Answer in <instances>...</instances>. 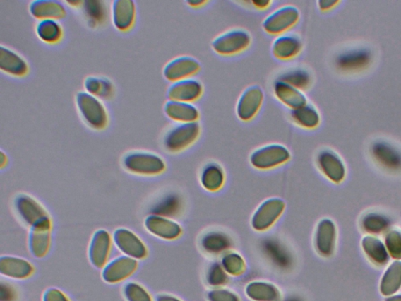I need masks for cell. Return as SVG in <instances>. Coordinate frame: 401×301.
Listing matches in <instances>:
<instances>
[{
  "label": "cell",
  "mask_w": 401,
  "mask_h": 301,
  "mask_svg": "<svg viewBox=\"0 0 401 301\" xmlns=\"http://www.w3.org/2000/svg\"><path fill=\"white\" fill-rule=\"evenodd\" d=\"M163 110L169 119L178 124L197 123L200 118L198 107L192 103L168 100L164 103Z\"/></svg>",
  "instance_id": "obj_24"
},
{
  "label": "cell",
  "mask_w": 401,
  "mask_h": 301,
  "mask_svg": "<svg viewBox=\"0 0 401 301\" xmlns=\"http://www.w3.org/2000/svg\"><path fill=\"white\" fill-rule=\"evenodd\" d=\"M371 152L376 162L390 170L401 169V152L385 140H378L371 146Z\"/></svg>",
  "instance_id": "obj_21"
},
{
  "label": "cell",
  "mask_w": 401,
  "mask_h": 301,
  "mask_svg": "<svg viewBox=\"0 0 401 301\" xmlns=\"http://www.w3.org/2000/svg\"><path fill=\"white\" fill-rule=\"evenodd\" d=\"M138 268V261L133 258L118 256L106 264L102 271V278L107 283H118L131 276Z\"/></svg>",
  "instance_id": "obj_17"
},
{
  "label": "cell",
  "mask_w": 401,
  "mask_h": 301,
  "mask_svg": "<svg viewBox=\"0 0 401 301\" xmlns=\"http://www.w3.org/2000/svg\"><path fill=\"white\" fill-rule=\"evenodd\" d=\"M13 288L11 286L4 285L2 283L1 285V301H13L14 299V293Z\"/></svg>",
  "instance_id": "obj_47"
},
{
  "label": "cell",
  "mask_w": 401,
  "mask_h": 301,
  "mask_svg": "<svg viewBox=\"0 0 401 301\" xmlns=\"http://www.w3.org/2000/svg\"><path fill=\"white\" fill-rule=\"evenodd\" d=\"M202 69V64L196 57L188 55L179 56L170 60L164 66L162 74L171 83L188 80Z\"/></svg>",
  "instance_id": "obj_10"
},
{
  "label": "cell",
  "mask_w": 401,
  "mask_h": 301,
  "mask_svg": "<svg viewBox=\"0 0 401 301\" xmlns=\"http://www.w3.org/2000/svg\"><path fill=\"white\" fill-rule=\"evenodd\" d=\"M203 93L204 87L202 82L191 78L172 83L168 88L167 95L169 100L193 104L202 98Z\"/></svg>",
  "instance_id": "obj_16"
},
{
  "label": "cell",
  "mask_w": 401,
  "mask_h": 301,
  "mask_svg": "<svg viewBox=\"0 0 401 301\" xmlns=\"http://www.w3.org/2000/svg\"><path fill=\"white\" fill-rule=\"evenodd\" d=\"M156 301H181L170 295H162L157 297Z\"/></svg>",
  "instance_id": "obj_51"
},
{
  "label": "cell",
  "mask_w": 401,
  "mask_h": 301,
  "mask_svg": "<svg viewBox=\"0 0 401 301\" xmlns=\"http://www.w3.org/2000/svg\"><path fill=\"white\" fill-rule=\"evenodd\" d=\"M220 264L229 276H239L247 269L245 258L236 251H228L222 255Z\"/></svg>",
  "instance_id": "obj_38"
},
{
  "label": "cell",
  "mask_w": 401,
  "mask_h": 301,
  "mask_svg": "<svg viewBox=\"0 0 401 301\" xmlns=\"http://www.w3.org/2000/svg\"><path fill=\"white\" fill-rule=\"evenodd\" d=\"M390 301H401V297H397L390 300Z\"/></svg>",
  "instance_id": "obj_54"
},
{
  "label": "cell",
  "mask_w": 401,
  "mask_h": 301,
  "mask_svg": "<svg viewBox=\"0 0 401 301\" xmlns=\"http://www.w3.org/2000/svg\"><path fill=\"white\" fill-rule=\"evenodd\" d=\"M303 42L295 34L278 35L272 44L271 52L276 59L289 61L295 59L303 49Z\"/></svg>",
  "instance_id": "obj_23"
},
{
  "label": "cell",
  "mask_w": 401,
  "mask_h": 301,
  "mask_svg": "<svg viewBox=\"0 0 401 301\" xmlns=\"http://www.w3.org/2000/svg\"><path fill=\"white\" fill-rule=\"evenodd\" d=\"M38 38L47 45H56L63 38V28L56 20H42L35 27Z\"/></svg>",
  "instance_id": "obj_33"
},
{
  "label": "cell",
  "mask_w": 401,
  "mask_h": 301,
  "mask_svg": "<svg viewBox=\"0 0 401 301\" xmlns=\"http://www.w3.org/2000/svg\"><path fill=\"white\" fill-rule=\"evenodd\" d=\"M33 265L23 258L4 256L0 259V273L13 279H25L34 272Z\"/></svg>",
  "instance_id": "obj_28"
},
{
  "label": "cell",
  "mask_w": 401,
  "mask_h": 301,
  "mask_svg": "<svg viewBox=\"0 0 401 301\" xmlns=\"http://www.w3.org/2000/svg\"><path fill=\"white\" fill-rule=\"evenodd\" d=\"M0 70L13 77L23 78L30 73V66L24 57L13 49L0 47Z\"/></svg>",
  "instance_id": "obj_22"
},
{
  "label": "cell",
  "mask_w": 401,
  "mask_h": 301,
  "mask_svg": "<svg viewBox=\"0 0 401 301\" xmlns=\"http://www.w3.org/2000/svg\"><path fill=\"white\" fill-rule=\"evenodd\" d=\"M316 163L321 174L329 181L340 184L345 180L347 175L345 163L335 150L329 148L321 150L316 157Z\"/></svg>",
  "instance_id": "obj_12"
},
{
  "label": "cell",
  "mask_w": 401,
  "mask_h": 301,
  "mask_svg": "<svg viewBox=\"0 0 401 301\" xmlns=\"http://www.w3.org/2000/svg\"><path fill=\"white\" fill-rule=\"evenodd\" d=\"M208 3L205 0H202V1H188L186 2L191 8L198 9L202 8V7L205 6Z\"/></svg>",
  "instance_id": "obj_50"
},
{
  "label": "cell",
  "mask_w": 401,
  "mask_h": 301,
  "mask_svg": "<svg viewBox=\"0 0 401 301\" xmlns=\"http://www.w3.org/2000/svg\"><path fill=\"white\" fill-rule=\"evenodd\" d=\"M83 87L88 94L100 99H110L114 93V84L109 78L104 76H88L84 80Z\"/></svg>",
  "instance_id": "obj_32"
},
{
  "label": "cell",
  "mask_w": 401,
  "mask_h": 301,
  "mask_svg": "<svg viewBox=\"0 0 401 301\" xmlns=\"http://www.w3.org/2000/svg\"><path fill=\"white\" fill-rule=\"evenodd\" d=\"M124 295L127 301H152L149 293L137 283H128L124 286Z\"/></svg>",
  "instance_id": "obj_43"
},
{
  "label": "cell",
  "mask_w": 401,
  "mask_h": 301,
  "mask_svg": "<svg viewBox=\"0 0 401 301\" xmlns=\"http://www.w3.org/2000/svg\"><path fill=\"white\" fill-rule=\"evenodd\" d=\"M401 286V261H395L386 268L381 281V290L388 295L396 292Z\"/></svg>",
  "instance_id": "obj_36"
},
{
  "label": "cell",
  "mask_w": 401,
  "mask_h": 301,
  "mask_svg": "<svg viewBox=\"0 0 401 301\" xmlns=\"http://www.w3.org/2000/svg\"><path fill=\"white\" fill-rule=\"evenodd\" d=\"M76 104L81 118L92 130L103 131L109 125V113L100 98L80 91L76 96Z\"/></svg>",
  "instance_id": "obj_2"
},
{
  "label": "cell",
  "mask_w": 401,
  "mask_h": 301,
  "mask_svg": "<svg viewBox=\"0 0 401 301\" xmlns=\"http://www.w3.org/2000/svg\"><path fill=\"white\" fill-rule=\"evenodd\" d=\"M182 209V200L176 195H169L164 198L152 210L153 214L169 218L177 216Z\"/></svg>",
  "instance_id": "obj_40"
},
{
  "label": "cell",
  "mask_w": 401,
  "mask_h": 301,
  "mask_svg": "<svg viewBox=\"0 0 401 301\" xmlns=\"http://www.w3.org/2000/svg\"><path fill=\"white\" fill-rule=\"evenodd\" d=\"M375 59V52L367 45H354L343 49L335 57V69L345 74H354L368 69Z\"/></svg>",
  "instance_id": "obj_1"
},
{
  "label": "cell",
  "mask_w": 401,
  "mask_h": 301,
  "mask_svg": "<svg viewBox=\"0 0 401 301\" xmlns=\"http://www.w3.org/2000/svg\"><path fill=\"white\" fill-rule=\"evenodd\" d=\"M113 241L121 253L135 260L145 259L148 254L145 242L128 229H116L113 235Z\"/></svg>",
  "instance_id": "obj_13"
},
{
  "label": "cell",
  "mask_w": 401,
  "mask_h": 301,
  "mask_svg": "<svg viewBox=\"0 0 401 301\" xmlns=\"http://www.w3.org/2000/svg\"><path fill=\"white\" fill-rule=\"evenodd\" d=\"M67 4L71 6V7H76V8H78V7H81L83 1H69L67 2Z\"/></svg>",
  "instance_id": "obj_53"
},
{
  "label": "cell",
  "mask_w": 401,
  "mask_h": 301,
  "mask_svg": "<svg viewBox=\"0 0 401 301\" xmlns=\"http://www.w3.org/2000/svg\"><path fill=\"white\" fill-rule=\"evenodd\" d=\"M285 210V201L280 198L264 200L254 211L251 218V226L258 232L268 231L281 218Z\"/></svg>",
  "instance_id": "obj_7"
},
{
  "label": "cell",
  "mask_w": 401,
  "mask_h": 301,
  "mask_svg": "<svg viewBox=\"0 0 401 301\" xmlns=\"http://www.w3.org/2000/svg\"><path fill=\"white\" fill-rule=\"evenodd\" d=\"M112 244V236L104 229H100L92 235L89 247V259L92 266L98 269L106 266Z\"/></svg>",
  "instance_id": "obj_19"
},
{
  "label": "cell",
  "mask_w": 401,
  "mask_h": 301,
  "mask_svg": "<svg viewBox=\"0 0 401 301\" xmlns=\"http://www.w3.org/2000/svg\"><path fill=\"white\" fill-rule=\"evenodd\" d=\"M89 25L97 27L102 25L106 18V8L102 1H84L81 6Z\"/></svg>",
  "instance_id": "obj_39"
},
{
  "label": "cell",
  "mask_w": 401,
  "mask_h": 301,
  "mask_svg": "<svg viewBox=\"0 0 401 301\" xmlns=\"http://www.w3.org/2000/svg\"><path fill=\"white\" fill-rule=\"evenodd\" d=\"M202 128L197 123L178 124L164 134L163 146L170 153H179L188 149L198 140Z\"/></svg>",
  "instance_id": "obj_6"
},
{
  "label": "cell",
  "mask_w": 401,
  "mask_h": 301,
  "mask_svg": "<svg viewBox=\"0 0 401 301\" xmlns=\"http://www.w3.org/2000/svg\"><path fill=\"white\" fill-rule=\"evenodd\" d=\"M112 24L116 30L126 33L132 30L137 18V6L132 0H114L111 6Z\"/></svg>",
  "instance_id": "obj_18"
},
{
  "label": "cell",
  "mask_w": 401,
  "mask_h": 301,
  "mask_svg": "<svg viewBox=\"0 0 401 301\" xmlns=\"http://www.w3.org/2000/svg\"><path fill=\"white\" fill-rule=\"evenodd\" d=\"M251 4L253 6L254 8L263 11L269 8L272 1H269V0H253L251 2Z\"/></svg>",
  "instance_id": "obj_49"
},
{
  "label": "cell",
  "mask_w": 401,
  "mask_h": 301,
  "mask_svg": "<svg viewBox=\"0 0 401 301\" xmlns=\"http://www.w3.org/2000/svg\"><path fill=\"white\" fill-rule=\"evenodd\" d=\"M275 98L289 110H295L308 103L304 92L281 81L276 80L273 84Z\"/></svg>",
  "instance_id": "obj_25"
},
{
  "label": "cell",
  "mask_w": 401,
  "mask_h": 301,
  "mask_svg": "<svg viewBox=\"0 0 401 301\" xmlns=\"http://www.w3.org/2000/svg\"><path fill=\"white\" fill-rule=\"evenodd\" d=\"M145 226L149 233L163 240H176L183 234V228L178 222L160 215L150 214L145 220Z\"/></svg>",
  "instance_id": "obj_15"
},
{
  "label": "cell",
  "mask_w": 401,
  "mask_h": 301,
  "mask_svg": "<svg viewBox=\"0 0 401 301\" xmlns=\"http://www.w3.org/2000/svg\"><path fill=\"white\" fill-rule=\"evenodd\" d=\"M28 11L31 16L39 20L63 19L67 16L66 6L54 0H35L30 3Z\"/></svg>",
  "instance_id": "obj_26"
},
{
  "label": "cell",
  "mask_w": 401,
  "mask_h": 301,
  "mask_svg": "<svg viewBox=\"0 0 401 301\" xmlns=\"http://www.w3.org/2000/svg\"><path fill=\"white\" fill-rule=\"evenodd\" d=\"M44 301H70V300L60 290L50 288L44 293Z\"/></svg>",
  "instance_id": "obj_46"
},
{
  "label": "cell",
  "mask_w": 401,
  "mask_h": 301,
  "mask_svg": "<svg viewBox=\"0 0 401 301\" xmlns=\"http://www.w3.org/2000/svg\"><path fill=\"white\" fill-rule=\"evenodd\" d=\"M232 245L230 236L221 231L205 232L200 240V248L211 256L224 255L231 250Z\"/></svg>",
  "instance_id": "obj_27"
},
{
  "label": "cell",
  "mask_w": 401,
  "mask_h": 301,
  "mask_svg": "<svg viewBox=\"0 0 401 301\" xmlns=\"http://www.w3.org/2000/svg\"><path fill=\"white\" fill-rule=\"evenodd\" d=\"M52 220L31 228L28 235V249L35 258L44 257L52 244Z\"/></svg>",
  "instance_id": "obj_20"
},
{
  "label": "cell",
  "mask_w": 401,
  "mask_h": 301,
  "mask_svg": "<svg viewBox=\"0 0 401 301\" xmlns=\"http://www.w3.org/2000/svg\"><path fill=\"white\" fill-rule=\"evenodd\" d=\"M264 252L277 267L286 268L292 263L291 256L287 250L276 240H269L263 244Z\"/></svg>",
  "instance_id": "obj_35"
},
{
  "label": "cell",
  "mask_w": 401,
  "mask_h": 301,
  "mask_svg": "<svg viewBox=\"0 0 401 301\" xmlns=\"http://www.w3.org/2000/svg\"><path fill=\"white\" fill-rule=\"evenodd\" d=\"M212 301H239L234 293L225 290H216L210 293Z\"/></svg>",
  "instance_id": "obj_45"
},
{
  "label": "cell",
  "mask_w": 401,
  "mask_h": 301,
  "mask_svg": "<svg viewBox=\"0 0 401 301\" xmlns=\"http://www.w3.org/2000/svg\"><path fill=\"white\" fill-rule=\"evenodd\" d=\"M385 245L390 256L396 261L401 260V231L392 229L386 233Z\"/></svg>",
  "instance_id": "obj_42"
},
{
  "label": "cell",
  "mask_w": 401,
  "mask_h": 301,
  "mask_svg": "<svg viewBox=\"0 0 401 301\" xmlns=\"http://www.w3.org/2000/svg\"><path fill=\"white\" fill-rule=\"evenodd\" d=\"M226 175L223 167L217 163L205 165L200 175V183L207 191L217 192L223 189Z\"/></svg>",
  "instance_id": "obj_29"
},
{
  "label": "cell",
  "mask_w": 401,
  "mask_h": 301,
  "mask_svg": "<svg viewBox=\"0 0 401 301\" xmlns=\"http://www.w3.org/2000/svg\"><path fill=\"white\" fill-rule=\"evenodd\" d=\"M319 9L322 11L331 10L336 5L340 4L339 1H332V0H321L318 3Z\"/></svg>",
  "instance_id": "obj_48"
},
{
  "label": "cell",
  "mask_w": 401,
  "mask_h": 301,
  "mask_svg": "<svg viewBox=\"0 0 401 301\" xmlns=\"http://www.w3.org/2000/svg\"><path fill=\"white\" fill-rule=\"evenodd\" d=\"M248 295L257 301H275L279 296L278 290L273 284L255 281L246 288Z\"/></svg>",
  "instance_id": "obj_37"
},
{
  "label": "cell",
  "mask_w": 401,
  "mask_h": 301,
  "mask_svg": "<svg viewBox=\"0 0 401 301\" xmlns=\"http://www.w3.org/2000/svg\"><path fill=\"white\" fill-rule=\"evenodd\" d=\"M300 11L296 6L285 5L270 13L264 18L262 28L265 33L273 35L285 34L297 25Z\"/></svg>",
  "instance_id": "obj_8"
},
{
  "label": "cell",
  "mask_w": 401,
  "mask_h": 301,
  "mask_svg": "<svg viewBox=\"0 0 401 301\" xmlns=\"http://www.w3.org/2000/svg\"><path fill=\"white\" fill-rule=\"evenodd\" d=\"M264 92L259 85H251L242 91L236 105V114L241 122L253 120L264 102Z\"/></svg>",
  "instance_id": "obj_9"
},
{
  "label": "cell",
  "mask_w": 401,
  "mask_h": 301,
  "mask_svg": "<svg viewBox=\"0 0 401 301\" xmlns=\"http://www.w3.org/2000/svg\"><path fill=\"white\" fill-rule=\"evenodd\" d=\"M337 242V228L335 222L329 218L321 219L315 228L313 247L322 257L333 256Z\"/></svg>",
  "instance_id": "obj_11"
},
{
  "label": "cell",
  "mask_w": 401,
  "mask_h": 301,
  "mask_svg": "<svg viewBox=\"0 0 401 301\" xmlns=\"http://www.w3.org/2000/svg\"><path fill=\"white\" fill-rule=\"evenodd\" d=\"M0 156H1V158H0V166H1V168H4L7 164V156L4 154L3 150Z\"/></svg>",
  "instance_id": "obj_52"
},
{
  "label": "cell",
  "mask_w": 401,
  "mask_h": 301,
  "mask_svg": "<svg viewBox=\"0 0 401 301\" xmlns=\"http://www.w3.org/2000/svg\"><path fill=\"white\" fill-rule=\"evenodd\" d=\"M277 80L304 92L311 87L313 77L309 71L303 68H294L285 71L277 78Z\"/></svg>",
  "instance_id": "obj_34"
},
{
  "label": "cell",
  "mask_w": 401,
  "mask_h": 301,
  "mask_svg": "<svg viewBox=\"0 0 401 301\" xmlns=\"http://www.w3.org/2000/svg\"><path fill=\"white\" fill-rule=\"evenodd\" d=\"M292 158L290 150L273 143L256 148L249 156L251 166L258 170H270L283 166Z\"/></svg>",
  "instance_id": "obj_5"
},
{
  "label": "cell",
  "mask_w": 401,
  "mask_h": 301,
  "mask_svg": "<svg viewBox=\"0 0 401 301\" xmlns=\"http://www.w3.org/2000/svg\"><path fill=\"white\" fill-rule=\"evenodd\" d=\"M228 276L229 275L222 267L220 262H214L207 268V282L212 285H224L228 281Z\"/></svg>",
  "instance_id": "obj_44"
},
{
  "label": "cell",
  "mask_w": 401,
  "mask_h": 301,
  "mask_svg": "<svg viewBox=\"0 0 401 301\" xmlns=\"http://www.w3.org/2000/svg\"><path fill=\"white\" fill-rule=\"evenodd\" d=\"M252 42V35L248 30L234 28L215 37L211 42V47L219 55L232 57L246 52Z\"/></svg>",
  "instance_id": "obj_4"
},
{
  "label": "cell",
  "mask_w": 401,
  "mask_h": 301,
  "mask_svg": "<svg viewBox=\"0 0 401 301\" xmlns=\"http://www.w3.org/2000/svg\"><path fill=\"white\" fill-rule=\"evenodd\" d=\"M123 165L127 171L140 176H157L167 170V163L160 155L147 150L127 153L124 157Z\"/></svg>",
  "instance_id": "obj_3"
},
{
  "label": "cell",
  "mask_w": 401,
  "mask_h": 301,
  "mask_svg": "<svg viewBox=\"0 0 401 301\" xmlns=\"http://www.w3.org/2000/svg\"><path fill=\"white\" fill-rule=\"evenodd\" d=\"M390 220L384 215L377 213H369L361 220L363 230L372 234H381L388 230L390 227Z\"/></svg>",
  "instance_id": "obj_41"
},
{
  "label": "cell",
  "mask_w": 401,
  "mask_h": 301,
  "mask_svg": "<svg viewBox=\"0 0 401 301\" xmlns=\"http://www.w3.org/2000/svg\"><path fill=\"white\" fill-rule=\"evenodd\" d=\"M16 209L21 220L31 228L52 220L45 208L37 200L28 195L16 198Z\"/></svg>",
  "instance_id": "obj_14"
},
{
  "label": "cell",
  "mask_w": 401,
  "mask_h": 301,
  "mask_svg": "<svg viewBox=\"0 0 401 301\" xmlns=\"http://www.w3.org/2000/svg\"><path fill=\"white\" fill-rule=\"evenodd\" d=\"M290 117L293 123L308 131L318 128L321 120L317 107L309 102L297 110H292Z\"/></svg>",
  "instance_id": "obj_31"
},
{
  "label": "cell",
  "mask_w": 401,
  "mask_h": 301,
  "mask_svg": "<svg viewBox=\"0 0 401 301\" xmlns=\"http://www.w3.org/2000/svg\"><path fill=\"white\" fill-rule=\"evenodd\" d=\"M361 247L364 253L371 262L377 266H384L390 261V254L385 243L373 235H367L363 238Z\"/></svg>",
  "instance_id": "obj_30"
}]
</instances>
